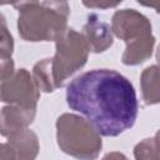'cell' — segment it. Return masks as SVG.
Instances as JSON below:
<instances>
[{
    "instance_id": "5",
    "label": "cell",
    "mask_w": 160,
    "mask_h": 160,
    "mask_svg": "<svg viewBox=\"0 0 160 160\" xmlns=\"http://www.w3.org/2000/svg\"><path fill=\"white\" fill-rule=\"evenodd\" d=\"M89 52L90 49L84 35L74 29H68L56 41L55 55L50 58V66L56 89L61 88L74 72L86 64Z\"/></svg>"
},
{
    "instance_id": "18",
    "label": "cell",
    "mask_w": 160,
    "mask_h": 160,
    "mask_svg": "<svg viewBox=\"0 0 160 160\" xmlns=\"http://www.w3.org/2000/svg\"><path fill=\"white\" fill-rule=\"evenodd\" d=\"M154 141H155V150H156V160H160V130L156 131L154 136Z\"/></svg>"
},
{
    "instance_id": "11",
    "label": "cell",
    "mask_w": 160,
    "mask_h": 160,
    "mask_svg": "<svg viewBox=\"0 0 160 160\" xmlns=\"http://www.w3.org/2000/svg\"><path fill=\"white\" fill-rule=\"evenodd\" d=\"M32 79L36 84L38 89L44 92H52L56 86L50 66V58L42 59L41 61L36 62L32 68Z\"/></svg>"
},
{
    "instance_id": "16",
    "label": "cell",
    "mask_w": 160,
    "mask_h": 160,
    "mask_svg": "<svg viewBox=\"0 0 160 160\" xmlns=\"http://www.w3.org/2000/svg\"><path fill=\"white\" fill-rule=\"evenodd\" d=\"M85 6L88 8H95V9H109V8H116L118 5H120V1L116 2H111V1H84L82 2Z\"/></svg>"
},
{
    "instance_id": "6",
    "label": "cell",
    "mask_w": 160,
    "mask_h": 160,
    "mask_svg": "<svg viewBox=\"0 0 160 160\" xmlns=\"http://www.w3.org/2000/svg\"><path fill=\"white\" fill-rule=\"evenodd\" d=\"M40 90L26 69H19L10 79L1 81V100L10 105L36 109Z\"/></svg>"
},
{
    "instance_id": "9",
    "label": "cell",
    "mask_w": 160,
    "mask_h": 160,
    "mask_svg": "<svg viewBox=\"0 0 160 160\" xmlns=\"http://www.w3.org/2000/svg\"><path fill=\"white\" fill-rule=\"evenodd\" d=\"M8 142L15 150L18 160H35L39 152V140L34 131L22 129L8 136Z\"/></svg>"
},
{
    "instance_id": "1",
    "label": "cell",
    "mask_w": 160,
    "mask_h": 160,
    "mask_svg": "<svg viewBox=\"0 0 160 160\" xmlns=\"http://www.w3.org/2000/svg\"><path fill=\"white\" fill-rule=\"evenodd\" d=\"M66 102L82 114L102 136H118L129 130L138 116L132 84L111 69H92L71 80Z\"/></svg>"
},
{
    "instance_id": "17",
    "label": "cell",
    "mask_w": 160,
    "mask_h": 160,
    "mask_svg": "<svg viewBox=\"0 0 160 160\" xmlns=\"http://www.w3.org/2000/svg\"><path fill=\"white\" fill-rule=\"evenodd\" d=\"M102 160H128V158L122 154V152H119V151H111L109 154H106Z\"/></svg>"
},
{
    "instance_id": "10",
    "label": "cell",
    "mask_w": 160,
    "mask_h": 160,
    "mask_svg": "<svg viewBox=\"0 0 160 160\" xmlns=\"http://www.w3.org/2000/svg\"><path fill=\"white\" fill-rule=\"evenodd\" d=\"M141 96L146 105L160 102V66L151 65L144 69L140 76Z\"/></svg>"
},
{
    "instance_id": "8",
    "label": "cell",
    "mask_w": 160,
    "mask_h": 160,
    "mask_svg": "<svg viewBox=\"0 0 160 160\" xmlns=\"http://www.w3.org/2000/svg\"><path fill=\"white\" fill-rule=\"evenodd\" d=\"M36 109H29L19 105H8L1 110V134H10L26 129L34 120Z\"/></svg>"
},
{
    "instance_id": "13",
    "label": "cell",
    "mask_w": 160,
    "mask_h": 160,
    "mask_svg": "<svg viewBox=\"0 0 160 160\" xmlns=\"http://www.w3.org/2000/svg\"><path fill=\"white\" fill-rule=\"evenodd\" d=\"M14 49V41L12 36L8 31L6 22L4 16L1 15V35H0V52H1V59H10Z\"/></svg>"
},
{
    "instance_id": "19",
    "label": "cell",
    "mask_w": 160,
    "mask_h": 160,
    "mask_svg": "<svg viewBox=\"0 0 160 160\" xmlns=\"http://www.w3.org/2000/svg\"><path fill=\"white\" fill-rule=\"evenodd\" d=\"M139 4L148 6V8H152V9H155L156 12H160V2H140L139 1Z\"/></svg>"
},
{
    "instance_id": "4",
    "label": "cell",
    "mask_w": 160,
    "mask_h": 160,
    "mask_svg": "<svg viewBox=\"0 0 160 160\" xmlns=\"http://www.w3.org/2000/svg\"><path fill=\"white\" fill-rule=\"evenodd\" d=\"M56 140L65 154L78 160H95L102 148L95 128L86 119L69 112L56 120Z\"/></svg>"
},
{
    "instance_id": "3",
    "label": "cell",
    "mask_w": 160,
    "mask_h": 160,
    "mask_svg": "<svg viewBox=\"0 0 160 160\" xmlns=\"http://www.w3.org/2000/svg\"><path fill=\"white\" fill-rule=\"evenodd\" d=\"M111 30L126 44L121 60L125 65H139L152 54L155 38L149 19L135 9L118 10L111 19Z\"/></svg>"
},
{
    "instance_id": "14",
    "label": "cell",
    "mask_w": 160,
    "mask_h": 160,
    "mask_svg": "<svg viewBox=\"0 0 160 160\" xmlns=\"http://www.w3.org/2000/svg\"><path fill=\"white\" fill-rule=\"evenodd\" d=\"M15 74L14 71V61L10 59H1V81L10 79Z\"/></svg>"
},
{
    "instance_id": "15",
    "label": "cell",
    "mask_w": 160,
    "mask_h": 160,
    "mask_svg": "<svg viewBox=\"0 0 160 160\" xmlns=\"http://www.w3.org/2000/svg\"><path fill=\"white\" fill-rule=\"evenodd\" d=\"M1 160H18L15 150L8 141L1 144Z\"/></svg>"
},
{
    "instance_id": "12",
    "label": "cell",
    "mask_w": 160,
    "mask_h": 160,
    "mask_svg": "<svg viewBox=\"0 0 160 160\" xmlns=\"http://www.w3.org/2000/svg\"><path fill=\"white\" fill-rule=\"evenodd\" d=\"M135 160H156L154 138H148L136 144L134 149Z\"/></svg>"
},
{
    "instance_id": "2",
    "label": "cell",
    "mask_w": 160,
    "mask_h": 160,
    "mask_svg": "<svg viewBox=\"0 0 160 160\" xmlns=\"http://www.w3.org/2000/svg\"><path fill=\"white\" fill-rule=\"evenodd\" d=\"M18 9V30L25 41H58L68 30L70 8L66 1H28Z\"/></svg>"
},
{
    "instance_id": "7",
    "label": "cell",
    "mask_w": 160,
    "mask_h": 160,
    "mask_svg": "<svg viewBox=\"0 0 160 160\" xmlns=\"http://www.w3.org/2000/svg\"><path fill=\"white\" fill-rule=\"evenodd\" d=\"M81 34L84 35L91 52H102L114 42L111 26L104 21H100L94 14L89 15Z\"/></svg>"
},
{
    "instance_id": "20",
    "label": "cell",
    "mask_w": 160,
    "mask_h": 160,
    "mask_svg": "<svg viewBox=\"0 0 160 160\" xmlns=\"http://www.w3.org/2000/svg\"><path fill=\"white\" fill-rule=\"evenodd\" d=\"M156 61H158V64L160 66V45H159V48L156 50Z\"/></svg>"
}]
</instances>
